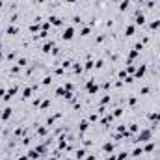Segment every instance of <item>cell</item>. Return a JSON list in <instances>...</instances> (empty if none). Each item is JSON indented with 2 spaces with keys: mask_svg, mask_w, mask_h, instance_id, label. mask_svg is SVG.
Returning a JSON list of instances; mask_svg holds the SVG:
<instances>
[{
  "mask_svg": "<svg viewBox=\"0 0 160 160\" xmlns=\"http://www.w3.org/2000/svg\"><path fill=\"white\" fill-rule=\"evenodd\" d=\"M155 149H157V143H155V142H147V145L143 147V153H147V155H151V153H153Z\"/></svg>",
  "mask_w": 160,
  "mask_h": 160,
  "instance_id": "16",
  "label": "cell"
},
{
  "mask_svg": "<svg viewBox=\"0 0 160 160\" xmlns=\"http://www.w3.org/2000/svg\"><path fill=\"white\" fill-rule=\"evenodd\" d=\"M32 93H34V88L32 86H24L22 88V101H28L32 97Z\"/></svg>",
  "mask_w": 160,
  "mask_h": 160,
  "instance_id": "8",
  "label": "cell"
},
{
  "mask_svg": "<svg viewBox=\"0 0 160 160\" xmlns=\"http://www.w3.org/2000/svg\"><path fill=\"white\" fill-rule=\"evenodd\" d=\"M102 89H104V91L112 89V80H104V82H102Z\"/></svg>",
  "mask_w": 160,
  "mask_h": 160,
  "instance_id": "28",
  "label": "cell"
},
{
  "mask_svg": "<svg viewBox=\"0 0 160 160\" xmlns=\"http://www.w3.org/2000/svg\"><path fill=\"white\" fill-rule=\"evenodd\" d=\"M104 160H118V157H114V155H112V157H106Z\"/></svg>",
  "mask_w": 160,
  "mask_h": 160,
  "instance_id": "32",
  "label": "cell"
},
{
  "mask_svg": "<svg viewBox=\"0 0 160 160\" xmlns=\"http://www.w3.org/2000/svg\"><path fill=\"white\" fill-rule=\"evenodd\" d=\"M65 2H69V4H77L78 0H65Z\"/></svg>",
  "mask_w": 160,
  "mask_h": 160,
  "instance_id": "33",
  "label": "cell"
},
{
  "mask_svg": "<svg viewBox=\"0 0 160 160\" xmlns=\"http://www.w3.org/2000/svg\"><path fill=\"white\" fill-rule=\"evenodd\" d=\"M147 69H149V65H147V63H142V65H140V67L136 69V73H134V75H136V78H138V80H142L143 77H145Z\"/></svg>",
  "mask_w": 160,
  "mask_h": 160,
  "instance_id": "5",
  "label": "cell"
},
{
  "mask_svg": "<svg viewBox=\"0 0 160 160\" xmlns=\"http://www.w3.org/2000/svg\"><path fill=\"white\" fill-rule=\"evenodd\" d=\"M71 73H73L75 77H77V75H82V73H84V67H82V63H80V62H73Z\"/></svg>",
  "mask_w": 160,
  "mask_h": 160,
  "instance_id": "7",
  "label": "cell"
},
{
  "mask_svg": "<svg viewBox=\"0 0 160 160\" xmlns=\"http://www.w3.org/2000/svg\"><path fill=\"white\" fill-rule=\"evenodd\" d=\"M60 39L62 41H73L75 39V28L73 26H65L63 32H62V36H60Z\"/></svg>",
  "mask_w": 160,
  "mask_h": 160,
  "instance_id": "1",
  "label": "cell"
},
{
  "mask_svg": "<svg viewBox=\"0 0 160 160\" xmlns=\"http://www.w3.org/2000/svg\"><path fill=\"white\" fill-rule=\"evenodd\" d=\"M11 114H13V106H6V108H4V112H2V121L6 123V121L11 118Z\"/></svg>",
  "mask_w": 160,
  "mask_h": 160,
  "instance_id": "9",
  "label": "cell"
},
{
  "mask_svg": "<svg viewBox=\"0 0 160 160\" xmlns=\"http://www.w3.org/2000/svg\"><path fill=\"white\" fill-rule=\"evenodd\" d=\"M71 22H73L75 26H77V24H84V17H82V15H73V17H71Z\"/></svg>",
  "mask_w": 160,
  "mask_h": 160,
  "instance_id": "20",
  "label": "cell"
},
{
  "mask_svg": "<svg viewBox=\"0 0 160 160\" xmlns=\"http://www.w3.org/2000/svg\"><path fill=\"white\" fill-rule=\"evenodd\" d=\"M26 63H28V60H26V58H24V56H22V58H19V60H17V65H19V67H21V69H22V67H26Z\"/></svg>",
  "mask_w": 160,
  "mask_h": 160,
  "instance_id": "27",
  "label": "cell"
},
{
  "mask_svg": "<svg viewBox=\"0 0 160 160\" xmlns=\"http://www.w3.org/2000/svg\"><path fill=\"white\" fill-rule=\"evenodd\" d=\"M128 6H130V0H123L119 4V8H118V11H119V13H125V11L128 9Z\"/></svg>",
  "mask_w": 160,
  "mask_h": 160,
  "instance_id": "18",
  "label": "cell"
},
{
  "mask_svg": "<svg viewBox=\"0 0 160 160\" xmlns=\"http://www.w3.org/2000/svg\"><path fill=\"white\" fill-rule=\"evenodd\" d=\"M114 149H116V142H110V140H108V142H104V143H102V147H101V151H102L104 155H112V153H114Z\"/></svg>",
  "mask_w": 160,
  "mask_h": 160,
  "instance_id": "2",
  "label": "cell"
},
{
  "mask_svg": "<svg viewBox=\"0 0 160 160\" xmlns=\"http://www.w3.org/2000/svg\"><path fill=\"white\" fill-rule=\"evenodd\" d=\"M123 110H125V108L116 106V108H114V112H112V116H114V118H121V116H123Z\"/></svg>",
  "mask_w": 160,
  "mask_h": 160,
  "instance_id": "25",
  "label": "cell"
},
{
  "mask_svg": "<svg viewBox=\"0 0 160 160\" xmlns=\"http://www.w3.org/2000/svg\"><path fill=\"white\" fill-rule=\"evenodd\" d=\"M21 34V28H17V26H8L6 28V36H19Z\"/></svg>",
  "mask_w": 160,
  "mask_h": 160,
  "instance_id": "12",
  "label": "cell"
},
{
  "mask_svg": "<svg viewBox=\"0 0 160 160\" xmlns=\"http://www.w3.org/2000/svg\"><path fill=\"white\" fill-rule=\"evenodd\" d=\"M143 155H145V153H143V147H134V149H132V153H130V157H132V158H142Z\"/></svg>",
  "mask_w": 160,
  "mask_h": 160,
  "instance_id": "11",
  "label": "cell"
},
{
  "mask_svg": "<svg viewBox=\"0 0 160 160\" xmlns=\"http://www.w3.org/2000/svg\"><path fill=\"white\" fill-rule=\"evenodd\" d=\"M128 155H130V153H128L127 149H121L119 153H118V160H127L128 158Z\"/></svg>",
  "mask_w": 160,
  "mask_h": 160,
  "instance_id": "21",
  "label": "cell"
},
{
  "mask_svg": "<svg viewBox=\"0 0 160 160\" xmlns=\"http://www.w3.org/2000/svg\"><path fill=\"white\" fill-rule=\"evenodd\" d=\"M15 160H30V158H28V155H26V157H17Z\"/></svg>",
  "mask_w": 160,
  "mask_h": 160,
  "instance_id": "31",
  "label": "cell"
},
{
  "mask_svg": "<svg viewBox=\"0 0 160 160\" xmlns=\"http://www.w3.org/2000/svg\"><path fill=\"white\" fill-rule=\"evenodd\" d=\"M151 93V86H143V88H140V95L142 97H145V95H149Z\"/></svg>",
  "mask_w": 160,
  "mask_h": 160,
  "instance_id": "24",
  "label": "cell"
},
{
  "mask_svg": "<svg viewBox=\"0 0 160 160\" xmlns=\"http://www.w3.org/2000/svg\"><path fill=\"white\" fill-rule=\"evenodd\" d=\"M147 118H149V121H151V123H160V110H155V112H151Z\"/></svg>",
  "mask_w": 160,
  "mask_h": 160,
  "instance_id": "15",
  "label": "cell"
},
{
  "mask_svg": "<svg viewBox=\"0 0 160 160\" xmlns=\"http://www.w3.org/2000/svg\"><path fill=\"white\" fill-rule=\"evenodd\" d=\"M134 32H136V24H128V26H125V38H132Z\"/></svg>",
  "mask_w": 160,
  "mask_h": 160,
  "instance_id": "13",
  "label": "cell"
},
{
  "mask_svg": "<svg viewBox=\"0 0 160 160\" xmlns=\"http://www.w3.org/2000/svg\"><path fill=\"white\" fill-rule=\"evenodd\" d=\"M89 127H91V123L88 119H80L78 121V134H86L89 130Z\"/></svg>",
  "mask_w": 160,
  "mask_h": 160,
  "instance_id": "4",
  "label": "cell"
},
{
  "mask_svg": "<svg viewBox=\"0 0 160 160\" xmlns=\"http://www.w3.org/2000/svg\"><path fill=\"white\" fill-rule=\"evenodd\" d=\"M147 28H149V30H158L160 28V19H153V21L147 24Z\"/></svg>",
  "mask_w": 160,
  "mask_h": 160,
  "instance_id": "19",
  "label": "cell"
},
{
  "mask_svg": "<svg viewBox=\"0 0 160 160\" xmlns=\"http://www.w3.org/2000/svg\"><path fill=\"white\" fill-rule=\"evenodd\" d=\"M95 69H97V71H102V69H104V60H102V58H99V60L95 62Z\"/></svg>",
  "mask_w": 160,
  "mask_h": 160,
  "instance_id": "23",
  "label": "cell"
},
{
  "mask_svg": "<svg viewBox=\"0 0 160 160\" xmlns=\"http://www.w3.org/2000/svg\"><path fill=\"white\" fill-rule=\"evenodd\" d=\"M62 116H63L62 112H56V114H52V116H48V118H47V121H45V125H47L48 128H50V127H54V123H56V119H60Z\"/></svg>",
  "mask_w": 160,
  "mask_h": 160,
  "instance_id": "3",
  "label": "cell"
},
{
  "mask_svg": "<svg viewBox=\"0 0 160 160\" xmlns=\"http://www.w3.org/2000/svg\"><path fill=\"white\" fill-rule=\"evenodd\" d=\"M52 75H47V77H43V80H41V84H43V86H45V88H47V86H50V84H52Z\"/></svg>",
  "mask_w": 160,
  "mask_h": 160,
  "instance_id": "22",
  "label": "cell"
},
{
  "mask_svg": "<svg viewBox=\"0 0 160 160\" xmlns=\"http://www.w3.org/2000/svg\"><path fill=\"white\" fill-rule=\"evenodd\" d=\"M89 157H86L84 160H97V155H93V153H88Z\"/></svg>",
  "mask_w": 160,
  "mask_h": 160,
  "instance_id": "30",
  "label": "cell"
},
{
  "mask_svg": "<svg viewBox=\"0 0 160 160\" xmlns=\"http://www.w3.org/2000/svg\"><path fill=\"white\" fill-rule=\"evenodd\" d=\"M88 121H89V123H97V121H99V114H97V112H91V114L88 116Z\"/></svg>",
  "mask_w": 160,
  "mask_h": 160,
  "instance_id": "26",
  "label": "cell"
},
{
  "mask_svg": "<svg viewBox=\"0 0 160 160\" xmlns=\"http://www.w3.org/2000/svg\"><path fill=\"white\" fill-rule=\"evenodd\" d=\"M80 36H82V38H88V36H89V26H84V28L80 30Z\"/></svg>",
  "mask_w": 160,
  "mask_h": 160,
  "instance_id": "29",
  "label": "cell"
},
{
  "mask_svg": "<svg viewBox=\"0 0 160 160\" xmlns=\"http://www.w3.org/2000/svg\"><path fill=\"white\" fill-rule=\"evenodd\" d=\"M91 2H93V0H91Z\"/></svg>",
  "mask_w": 160,
  "mask_h": 160,
  "instance_id": "34",
  "label": "cell"
},
{
  "mask_svg": "<svg viewBox=\"0 0 160 160\" xmlns=\"http://www.w3.org/2000/svg\"><path fill=\"white\" fill-rule=\"evenodd\" d=\"M125 102H127L130 108H134V106H136V102H138V97H136V95H127Z\"/></svg>",
  "mask_w": 160,
  "mask_h": 160,
  "instance_id": "14",
  "label": "cell"
},
{
  "mask_svg": "<svg viewBox=\"0 0 160 160\" xmlns=\"http://www.w3.org/2000/svg\"><path fill=\"white\" fill-rule=\"evenodd\" d=\"M50 106H52V101H50V99H45V101H43V104L39 106L41 114H45V112H47V110H48Z\"/></svg>",
  "mask_w": 160,
  "mask_h": 160,
  "instance_id": "17",
  "label": "cell"
},
{
  "mask_svg": "<svg viewBox=\"0 0 160 160\" xmlns=\"http://www.w3.org/2000/svg\"><path fill=\"white\" fill-rule=\"evenodd\" d=\"M114 119H116V118H114L112 114H104V118H102V121H101V125H102L104 128H108V127L114 123Z\"/></svg>",
  "mask_w": 160,
  "mask_h": 160,
  "instance_id": "6",
  "label": "cell"
},
{
  "mask_svg": "<svg viewBox=\"0 0 160 160\" xmlns=\"http://www.w3.org/2000/svg\"><path fill=\"white\" fill-rule=\"evenodd\" d=\"M86 155H88L86 147H80V149L75 151V160H84V158H86Z\"/></svg>",
  "mask_w": 160,
  "mask_h": 160,
  "instance_id": "10",
  "label": "cell"
}]
</instances>
